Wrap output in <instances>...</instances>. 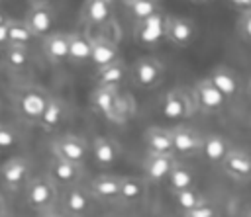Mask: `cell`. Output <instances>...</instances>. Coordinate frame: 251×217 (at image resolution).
Here are the masks:
<instances>
[{"label": "cell", "instance_id": "e575fe53", "mask_svg": "<svg viewBox=\"0 0 251 217\" xmlns=\"http://www.w3.org/2000/svg\"><path fill=\"white\" fill-rule=\"evenodd\" d=\"M237 33L243 41H249L251 37V10H241V16L237 20Z\"/></svg>", "mask_w": 251, "mask_h": 217}, {"label": "cell", "instance_id": "9a60e30c", "mask_svg": "<svg viewBox=\"0 0 251 217\" xmlns=\"http://www.w3.org/2000/svg\"><path fill=\"white\" fill-rule=\"evenodd\" d=\"M114 16V0H84L80 22L86 27H104Z\"/></svg>", "mask_w": 251, "mask_h": 217}, {"label": "cell", "instance_id": "30bf717a", "mask_svg": "<svg viewBox=\"0 0 251 217\" xmlns=\"http://www.w3.org/2000/svg\"><path fill=\"white\" fill-rule=\"evenodd\" d=\"M92 199L94 197H92V194L88 192L86 186L71 184V186H65V190H63L61 205H63V211L67 215L84 217L92 207Z\"/></svg>", "mask_w": 251, "mask_h": 217}, {"label": "cell", "instance_id": "d4e9b609", "mask_svg": "<svg viewBox=\"0 0 251 217\" xmlns=\"http://www.w3.org/2000/svg\"><path fill=\"white\" fill-rule=\"evenodd\" d=\"M90 57V37L84 33H69V51L67 61L73 65H84Z\"/></svg>", "mask_w": 251, "mask_h": 217}, {"label": "cell", "instance_id": "60d3db41", "mask_svg": "<svg viewBox=\"0 0 251 217\" xmlns=\"http://www.w3.org/2000/svg\"><path fill=\"white\" fill-rule=\"evenodd\" d=\"M190 2H192V4H208L210 0H190Z\"/></svg>", "mask_w": 251, "mask_h": 217}, {"label": "cell", "instance_id": "7c38bea8", "mask_svg": "<svg viewBox=\"0 0 251 217\" xmlns=\"http://www.w3.org/2000/svg\"><path fill=\"white\" fill-rule=\"evenodd\" d=\"M176 160L178 158L175 152H147L143 160V180L147 184L163 182Z\"/></svg>", "mask_w": 251, "mask_h": 217}, {"label": "cell", "instance_id": "1f68e13d", "mask_svg": "<svg viewBox=\"0 0 251 217\" xmlns=\"http://www.w3.org/2000/svg\"><path fill=\"white\" fill-rule=\"evenodd\" d=\"M127 8H129V12H131V16H133L135 20H145V18H149L151 14L159 12L157 0H131V2L127 4Z\"/></svg>", "mask_w": 251, "mask_h": 217}, {"label": "cell", "instance_id": "8fae6325", "mask_svg": "<svg viewBox=\"0 0 251 217\" xmlns=\"http://www.w3.org/2000/svg\"><path fill=\"white\" fill-rule=\"evenodd\" d=\"M169 133H171V147L176 156H194L200 152L202 135L196 129L176 125V127L169 129Z\"/></svg>", "mask_w": 251, "mask_h": 217}, {"label": "cell", "instance_id": "484cf974", "mask_svg": "<svg viewBox=\"0 0 251 217\" xmlns=\"http://www.w3.org/2000/svg\"><path fill=\"white\" fill-rule=\"evenodd\" d=\"M147 145V152H173L171 147V133L167 127H149L143 135Z\"/></svg>", "mask_w": 251, "mask_h": 217}, {"label": "cell", "instance_id": "f1b7e54d", "mask_svg": "<svg viewBox=\"0 0 251 217\" xmlns=\"http://www.w3.org/2000/svg\"><path fill=\"white\" fill-rule=\"evenodd\" d=\"M2 51H4V65L12 70H24L31 63L27 45H6Z\"/></svg>", "mask_w": 251, "mask_h": 217}, {"label": "cell", "instance_id": "83f0119b", "mask_svg": "<svg viewBox=\"0 0 251 217\" xmlns=\"http://www.w3.org/2000/svg\"><path fill=\"white\" fill-rule=\"evenodd\" d=\"M229 151V143L227 139H224L222 135H208L202 137V149L200 154H204V158L208 162H220L226 152Z\"/></svg>", "mask_w": 251, "mask_h": 217}, {"label": "cell", "instance_id": "4fadbf2b", "mask_svg": "<svg viewBox=\"0 0 251 217\" xmlns=\"http://www.w3.org/2000/svg\"><path fill=\"white\" fill-rule=\"evenodd\" d=\"M25 25L33 33V37H43L53 29L55 23V10L49 6V2L31 4L24 16Z\"/></svg>", "mask_w": 251, "mask_h": 217}, {"label": "cell", "instance_id": "74e56055", "mask_svg": "<svg viewBox=\"0 0 251 217\" xmlns=\"http://www.w3.org/2000/svg\"><path fill=\"white\" fill-rule=\"evenodd\" d=\"M43 217H69V215L65 211H57V209L49 207V209H45V215Z\"/></svg>", "mask_w": 251, "mask_h": 217}, {"label": "cell", "instance_id": "836d02e7", "mask_svg": "<svg viewBox=\"0 0 251 217\" xmlns=\"http://www.w3.org/2000/svg\"><path fill=\"white\" fill-rule=\"evenodd\" d=\"M182 217H218V211L214 205H210L206 199L190 209H182Z\"/></svg>", "mask_w": 251, "mask_h": 217}, {"label": "cell", "instance_id": "7a4b0ae2", "mask_svg": "<svg viewBox=\"0 0 251 217\" xmlns=\"http://www.w3.org/2000/svg\"><path fill=\"white\" fill-rule=\"evenodd\" d=\"M47 98H49V94L43 92L41 88L27 86V88H22L14 96V108L22 119H25L29 123H37V119L41 117L43 108L47 104Z\"/></svg>", "mask_w": 251, "mask_h": 217}, {"label": "cell", "instance_id": "5bb4252c", "mask_svg": "<svg viewBox=\"0 0 251 217\" xmlns=\"http://www.w3.org/2000/svg\"><path fill=\"white\" fill-rule=\"evenodd\" d=\"M47 176L61 186H71V184H78L84 176V168L80 162H71V160H63L53 156L49 160V168H47Z\"/></svg>", "mask_w": 251, "mask_h": 217}, {"label": "cell", "instance_id": "ab89813d", "mask_svg": "<svg viewBox=\"0 0 251 217\" xmlns=\"http://www.w3.org/2000/svg\"><path fill=\"white\" fill-rule=\"evenodd\" d=\"M6 18H8V16H6V14L0 10V23H4V22H6Z\"/></svg>", "mask_w": 251, "mask_h": 217}, {"label": "cell", "instance_id": "8d00e7d4", "mask_svg": "<svg viewBox=\"0 0 251 217\" xmlns=\"http://www.w3.org/2000/svg\"><path fill=\"white\" fill-rule=\"evenodd\" d=\"M235 8H241V10H251V0H229Z\"/></svg>", "mask_w": 251, "mask_h": 217}, {"label": "cell", "instance_id": "d6a6232c", "mask_svg": "<svg viewBox=\"0 0 251 217\" xmlns=\"http://www.w3.org/2000/svg\"><path fill=\"white\" fill-rule=\"evenodd\" d=\"M18 143H20L18 131L8 123H0V151L14 149Z\"/></svg>", "mask_w": 251, "mask_h": 217}, {"label": "cell", "instance_id": "5b68a950", "mask_svg": "<svg viewBox=\"0 0 251 217\" xmlns=\"http://www.w3.org/2000/svg\"><path fill=\"white\" fill-rule=\"evenodd\" d=\"M163 76L165 66L155 57H141L131 65V80L143 90L157 88L163 82Z\"/></svg>", "mask_w": 251, "mask_h": 217}, {"label": "cell", "instance_id": "cb8c5ba5", "mask_svg": "<svg viewBox=\"0 0 251 217\" xmlns=\"http://www.w3.org/2000/svg\"><path fill=\"white\" fill-rule=\"evenodd\" d=\"M63 113H65V108H63V102L55 96H49L47 98V104L43 108V113L41 117L37 119V125L43 129V131H53L59 127V123L63 121Z\"/></svg>", "mask_w": 251, "mask_h": 217}, {"label": "cell", "instance_id": "7402d4cb", "mask_svg": "<svg viewBox=\"0 0 251 217\" xmlns=\"http://www.w3.org/2000/svg\"><path fill=\"white\" fill-rule=\"evenodd\" d=\"M147 182L137 176H120V199L124 203H135L145 197Z\"/></svg>", "mask_w": 251, "mask_h": 217}, {"label": "cell", "instance_id": "f35d334b", "mask_svg": "<svg viewBox=\"0 0 251 217\" xmlns=\"http://www.w3.org/2000/svg\"><path fill=\"white\" fill-rule=\"evenodd\" d=\"M25 2L31 6V4H41V2H47V0H25Z\"/></svg>", "mask_w": 251, "mask_h": 217}, {"label": "cell", "instance_id": "52a82bcc", "mask_svg": "<svg viewBox=\"0 0 251 217\" xmlns=\"http://www.w3.org/2000/svg\"><path fill=\"white\" fill-rule=\"evenodd\" d=\"M29 174H31V164L24 156H14L0 166V182L10 192H18L20 188H24L25 182L31 178Z\"/></svg>", "mask_w": 251, "mask_h": 217}, {"label": "cell", "instance_id": "3957f363", "mask_svg": "<svg viewBox=\"0 0 251 217\" xmlns=\"http://www.w3.org/2000/svg\"><path fill=\"white\" fill-rule=\"evenodd\" d=\"M57 199V184L49 176H35L25 182V203L37 211L49 209Z\"/></svg>", "mask_w": 251, "mask_h": 217}, {"label": "cell", "instance_id": "ffe728a7", "mask_svg": "<svg viewBox=\"0 0 251 217\" xmlns=\"http://www.w3.org/2000/svg\"><path fill=\"white\" fill-rule=\"evenodd\" d=\"M41 49H43V55H45L51 63H63V61H67L69 33H63V31H49L47 35H43Z\"/></svg>", "mask_w": 251, "mask_h": 217}, {"label": "cell", "instance_id": "4dcf8cb0", "mask_svg": "<svg viewBox=\"0 0 251 217\" xmlns=\"http://www.w3.org/2000/svg\"><path fill=\"white\" fill-rule=\"evenodd\" d=\"M173 195H175V201H176V205L180 209H190V207H194V205H198V203L204 201V195L198 194L194 186L192 188L178 190V192H173Z\"/></svg>", "mask_w": 251, "mask_h": 217}, {"label": "cell", "instance_id": "e0dca14e", "mask_svg": "<svg viewBox=\"0 0 251 217\" xmlns=\"http://www.w3.org/2000/svg\"><path fill=\"white\" fill-rule=\"evenodd\" d=\"M210 82L220 90V94L226 98V100H231V98H237L239 96V90H241V82H239V76L226 65H218L212 68L210 72Z\"/></svg>", "mask_w": 251, "mask_h": 217}, {"label": "cell", "instance_id": "8992f818", "mask_svg": "<svg viewBox=\"0 0 251 217\" xmlns=\"http://www.w3.org/2000/svg\"><path fill=\"white\" fill-rule=\"evenodd\" d=\"M192 98H194V104H196V109H202L206 113H216L220 109H224L226 106V98L220 94V90L210 82V78H200L194 82L192 90H190Z\"/></svg>", "mask_w": 251, "mask_h": 217}, {"label": "cell", "instance_id": "ac0fdd59", "mask_svg": "<svg viewBox=\"0 0 251 217\" xmlns=\"http://www.w3.org/2000/svg\"><path fill=\"white\" fill-rule=\"evenodd\" d=\"M222 164V170L231 176L233 180H247L249 178V170H251V160H249V154L247 151L243 149H231L226 152V156L220 160Z\"/></svg>", "mask_w": 251, "mask_h": 217}, {"label": "cell", "instance_id": "603a6c76", "mask_svg": "<svg viewBox=\"0 0 251 217\" xmlns=\"http://www.w3.org/2000/svg\"><path fill=\"white\" fill-rule=\"evenodd\" d=\"M165 180H167L171 192H178V190H184V188H192L194 182H196V174H194V170L190 166H186V164L176 160Z\"/></svg>", "mask_w": 251, "mask_h": 217}, {"label": "cell", "instance_id": "2e32d148", "mask_svg": "<svg viewBox=\"0 0 251 217\" xmlns=\"http://www.w3.org/2000/svg\"><path fill=\"white\" fill-rule=\"evenodd\" d=\"M88 192L94 199L116 203L120 199V176L118 174H100L88 182Z\"/></svg>", "mask_w": 251, "mask_h": 217}, {"label": "cell", "instance_id": "ba28073f", "mask_svg": "<svg viewBox=\"0 0 251 217\" xmlns=\"http://www.w3.org/2000/svg\"><path fill=\"white\" fill-rule=\"evenodd\" d=\"M163 35L176 47H188L196 37V25L184 16L163 18Z\"/></svg>", "mask_w": 251, "mask_h": 217}, {"label": "cell", "instance_id": "6da1fadb", "mask_svg": "<svg viewBox=\"0 0 251 217\" xmlns=\"http://www.w3.org/2000/svg\"><path fill=\"white\" fill-rule=\"evenodd\" d=\"M159 109H161L163 117H167V119H186V117L194 115L196 104L188 90L171 88L161 96Z\"/></svg>", "mask_w": 251, "mask_h": 217}, {"label": "cell", "instance_id": "d590c367", "mask_svg": "<svg viewBox=\"0 0 251 217\" xmlns=\"http://www.w3.org/2000/svg\"><path fill=\"white\" fill-rule=\"evenodd\" d=\"M8 20V18H6ZM8 45V27H6V22L0 23V51Z\"/></svg>", "mask_w": 251, "mask_h": 217}, {"label": "cell", "instance_id": "b9f144b4", "mask_svg": "<svg viewBox=\"0 0 251 217\" xmlns=\"http://www.w3.org/2000/svg\"><path fill=\"white\" fill-rule=\"evenodd\" d=\"M122 2H124V4H126V6H127V4H129V2H131V0H122Z\"/></svg>", "mask_w": 251, "mask_h": 217}, {"label": "cell", "instance_id": "44dd1931", "mask_svg": "<svg viewBox=\"0 0 251 217\" xmlns=\"http://www.w3.org/2000/svg\"><path fill=\"white\" fill-rule=\"evenodd\" d=\"M88 151L92 152V158L98 166H112L120 156L118 143L108 137H94V141L88 143Z\"/></svg>", "mask_w": 251, "mask_h": 217}, {"label": "cell", "instance_id": "9c48e42d", "mask_svg": "<svg viewBox=\"0 0 251 217\" xmlns=\"http://www.w3.org/2000/svg\"><path fill=\"white\" fill-rule=\"evenodd\" d=\"M51 154L71 162H84L88 154V141L78 135H61L51 143Z\"/></svg>", "mask_w": 251, "mask_h": 217}, {"label": "cell", "instance_id": "d6986e66", "mask_svg": "<svg viewBox=\"0 0 251 217\" xmlns=\"http://www.w3.org/2000/svg\"><path fill=\"white\" fill-rule=\"evenodd\" d=\"M120 59V51H118V45L116 41L108 39V37H90V57L88 61L94 65V68H100V66H106L114 61Z\"/></svg>", "mask_w": 251, "mask_h": 217}, {"label": "cell", "instance_id": "4316f807", "mask_svg": "<svg viewBox=\"0 0 251 217\" xmlns=\"http://www.w3.org/2000/svg\"><path fill=\"white\" fill-rule=\"evenodd\" d=\"M126 76V66L124 63L118 59L106 66H100L96 68V86H112V88H118L122 84Z\"/></svg>", "mask_w": 251, "mask_h": 217}, {"label": "cell", "instance_id": "f546056e", "mask_svg": "<svg viewBox=\"0 0 251 217\" xmlns=\"http://www.w3.org/2000/svg\"><path fill=\"white\" fill-rule=\"evenodd\" d=\"M6 27H8V45H29L31 43L33 33L29 31V27L25 25L24 20L8 18Z\"/></svg>", "mask_w": 251, "mask_h": 217}, {"label": "cell", "instance_id": "277c9868", "mask_svg": "<svg viewBox=\"0 0 251 217\" xmlns=\"http://www.w3.org/2000/svg\"><path fill=\"white\" fill-rule=\"evenodd\" d=\"M90 104L98 113H102L110 121H124L126 119V113L122 108V96H120L118 88L96 86V90L90 94Z\"/></svg>", "mask_w": 251, "mask_h": 217}]
</instances>
